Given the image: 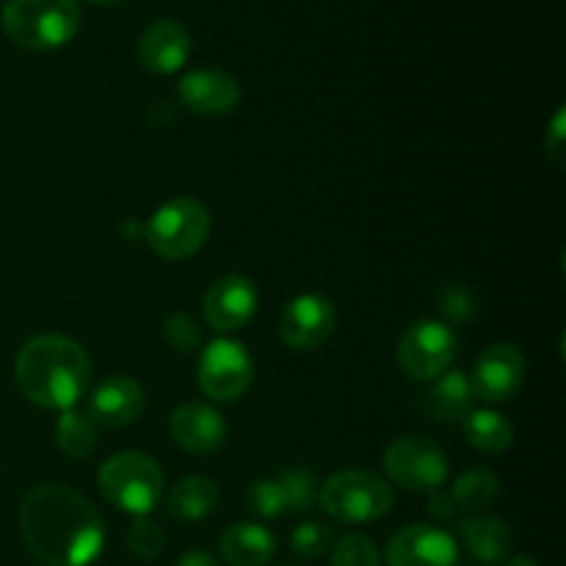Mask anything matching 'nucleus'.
Listing matches in <instances>:
<instances>
[{"instance_id":"obj_1","label":"nucleus","mask_w":566,"mask_h":566,"mask_svg":"<svg viewBox=\"0 0 566 566\" xmlns=\"http://www.w3.org/2000/svg\"><path fill=\"white\" fill-rule=\"evenodd\" d=\"M20 531L28 553L42 566H92L105 547L99 512L64 484L28 492L20 506Z\"/></svg>"},{"instance_id":"obj_2","label":"nucleus","mask_w":566,"mask_h":566,"mask_svg":"<svg viewBox=\"0 0 566 566\" xmlns=\"http://www.w3.org/2000/svg\"><path fill=\"white\" fill-rule=\"evenodd\" d=\"M92 363L81 343L64 335H36L14 359V381L22 396L42 409L64 412L86 396Z\"/></svg>"},{"instance_id":"obj_3","label":"nucleus","mask_w":566,"mask_h":566,"mask_svg":"<svg viewBox=\"0 0 566 566\" xmlns=\"http://www.w3.org/2000/svg\"><path fill=\"white\" fill-rule=\"evenodd\" d=\"M81 20L77 0H6L0 11L6 36L33 53L64 48L81 31Z\"/></svg>"},{"instance_id":"obj_4","label":"nucleus","mask_w":566,"mask_h":566,"mask_svg":"<svg viewBox=\"0 0 566 566\" xmlns=\"http://www.w3.org/2000/svg\"><path fill=\"white\" fill-rule=\"evenodd\" d=\"M97 490L119 512L147 517L164 497V470L147 453L122 451L99 468Z\"/></svg>"},{"instance_id":"obj_5","label":"nucleus","mask_w":566,"mask_h":566,"mask_svg":"<svg viewBox=\"0 0 566 566\" xmlns=\"http://www.w3.org/2000/svg\"><path fill=\"white\" fill-rule=\"evenodd\" d=\"M318 503L332 520L346 525L376 523L392 512V486L370 470H340L318 486Z\"/></svg>"},{"instance_id":"obj_6","label":"nucleus","mask_w":566,"mask_h":566,"mask_svg":"<svg viewBox=\"0 0 566 566\" xmlns=\"http://www.w3.org/2000/svg\"><path fill=\"white\" fill-rule=\"evenodd\" d=\"M210 227V210L199 199L177 197L155 210L144 227V238L164 260H188L208 243Z\"/></svg>"},{"instance_id":"obj_7","label":"nucleus","mask_w":566,"mask_h":566,"mask_svg":"<svg viewBox=\"0 0 566 566\" xmlns=\"http://www.w3.org/2000/svg\"><path fill=\"white\" fill-rule=\"evenodd\" d=\"M199 390L210 401H238L254 381V363L249 348L232 337H216L202 348L197 365Z\"/></svg>"},{"instance_id":"obj_8","label":"nucleus","mask_w":566,"mask_h":566,"mask_svg":"<svg viewBox=\"0 0 566 566\" xmlns=\"http://www.w3.org/2000/svg\"><path fill=\"white\" fill-rule=\"evenodd\" d=\"M385 470L403 490L434 492L448 481V457L429 437L407 434L387 446Z\"/></svg>"},{"instance_id":"obj_9","label":"nucleus","mask_w":566,"mask_h":566,"mask_svg":"<svg viewBox=\"0 0 566 566\" xmlns=\"http://www.w3.org/2000/svg\"><path fill=\"white\" fill-rule=\"evenodd\" d=\"M459 352V337L442 321H418L398 343V365L415 381H434L451 370Z\"/></svg>"},{"instance_id":"obj_10","label":"nucleus","mask_w":566,"mask_h":566,"mask_svg":"<svg viewBox=\"0 0 566 566\" xmlns=\"http://www.w3.org/2000/svg\"><path fill=\"white\" fill-rule=\"evenodd\" d=\"M470 379L473 398L486 403H506L523 390L525 357L512 343H495L475 359Z\"/></svg>"},{"instance_id":"obj_11","label":"nucleus","mask_w":566,"mask_h":566,"mask_svg":"<svg viewBox=\"0 0 566 566\" xmlns=\"http://www.w3.org/2000/svg\"><path fill=\"white\" fill-rule=\"evenodd\" d=\"M337 324L335 304L321 293H302L282 310L280 337L296 352H315L332 337Z\"/></svg>"},{"instance_id":"obj_12","label":"nucleus","mask_w":566,"mask_h":566,"mask_svg":"<svg viewBox=\"0 0 566 566\" xmlns=\"http://www.w3.org/2000/svg\"><path fill=\"white\" fill-rule=\"evenodd\" d=\"M390 566H453L459 558L457 539L440 525H403L387 542Z\"/></svg>"},{"instance_id":"obj_13","label":"nucleus","mask_w":566,"mask_h":566,"mask_svg":"<svg viewBox=\"0 0 566 566\" xmlns=\"http://www.w3.org/2000/svg\"><path fill=\"white\" fill-rule=\"evenodd\" d=\"M260 304V293L249 276L227 274L219 276L205 293V321L221 335L243 329L254 318Z\"/></svg>"},{"instance_id":"obj_14","label":"nucleus","mask_w":566,"mask_h":566,"mask_svg":"<svg viewBox=\"0 0 566 566\" xmlns=\"http://www.w3.org/2000/svg\"><path fill=\"white\" fill-rule=\"evenodd\" d=\"M169 434L182 451L208 457L227 442V420L213 403L188 401L171 412Z\"/></svg>"},{"instance_id":"obj_15","label":"nucleus","mask_w":566,"mask_h":566,"mask_svg":"<svg viewBox=\"0 0 566 566\" xmlns=\"http://www.w3.org/2000/svg\"><path fill=\"white\" fill-rule=\"evenodd\" d=\"M180 103L199 116H227L241 103V83L224 70H193L182 75Z\"/></svg>"},{"instance_id":"obj_16","label":"nucleus","mask_w":566,"mask_h":566,"mask_svg":"<svg viewBox=\"0 0 566 566\" xmlns=\"http://www.w3.org/2000/svg\"><path fill=\"white\" fill-rule=\"evenodd\" d=\"M147 409V392L130 376H111L99 381L88 396V415L97 426L125 429L133 426Z\"/></svg>"},{"instance_id":"obj_17","label":"nucleus","mask_w":566,"mask_h":566,"mask_svg":"<svg viewBox=\"0 0 566 566\" xmlns=\"http://www.w3.org/2000/svg\"><path fill=\"white\" fill-rule=\"evenodd\" d=\"M191 33L177 20H155L138 39V61L153 75H175L191 55Z\"/></svg>"},{"instance_id":"obj_18","label":"nucleus","mask_w":566,"mask_h":566,"mask_svg":"<svg viewBox=\"0 0 566 566\" xmlns=\"http://www.w3.org/2000/svg\"><path fill=\"white\" fill-rule=\"evenodd\" d=\"M459 536H462L470 556L481 564H503L512 556V531L497 517H484V514L464 517L459 523Z\"/></svg>"},{"instance_id":"obj_19","label":"nucleus","mask_w":566,"mask_h":566,"mask_svg":"<svg viewBox=\"0 0 566 566\" xmlns=\"http://www.w3.org/2000/svg\"><path fill=\"white\" fill-rule=\"evenodd\" d=\"M219 551L230 566H265L274 558L276 539L258 523H238L224 531Z\"/></svg>"},{"instance_id":"obj_20","label":"nucleus","mask_w":566,"mask_h":566,"mask_svg":"<svg viewBox=\"0 0 566 566\" xmlns=\"http://www.w3.org/2000/svg\"><path fill=\"white\" fill-rule=\"evenodd\" d=\"M219 486L205 475H186L177 481L166 497V512L177 523H199L219 506Z\"/></svg>"},{"instance_id":"obj_21","label":"nucleus","mask_w":566,"mask_h":566,"mask_svg":"<svg viewBox=\"0 0 566 566\" xmlns=\"http://www.w3.org/2000/svg\"><path fill=\"white\" fill-rule=\"evenodd\" d=\"M429 412L442 423H457L473 412V390H470V379L462 370H446L431 381V390L426 396Z\"/></svg>"},{"instance_id":"obj_22","label":"nucleus","mask_w":566,"mask_h":566,"mask_svg":"<svg viewBox=\"0 0 566 566\" xmlns=\"http://www.w3.org/2000/svg\"><path fill=\"white\" fill-rule=\"evenodd\" d=\"M462 423L470 448L486 453V457L503 453L514 442V426L495 409H473Z\"/></svg>"},{"instance_id":"obj_23","label":"nucleus","mask_w":566,"mask_h":566,"mask_svg":"<svg viewBox=\"0 0 566 566\" xmlns=\"http://www.w3.org/2000/svg\"><path fill=\"white\" fill-rule=\"evenodd\" d=\"M55 446L70 459H88L97 448V423L88 412L64 409L55 420Z\"/></svg>"},{"instance_id":"obj_24","label":"nucleus","mask_w":566,"mask_h":566,"mask_svg":"<svg viewBox=\"0 0 566 566\" xmlns=\"http://www.w3.org/2000/svg\"><path fill=\"white\" fill-rule=\"evenodd\" d=\"M501 495V479H497L492 470L475 468L468 470L464 475H459L457 484H453L451 497L457 512H468V514H479L484 509H490L492 503L497 501Z\"/></svg>"},{"instance_id":"obj_25","label":"nucleus","mask_w":566,"mask_h":566,"mask_svg":"<svg viewBox=\"0 0 566 566\" xmlns=\"http://www.w3.org/2000/svg\"><path fill=\"white\" fill-rule=\"evenodd\" d=\"M287 514H307L318 503V481L307 468H291L280 475Z\"/></svg>"},{"instance_id":"obj_26","label":"nucleus","mask_w":566,"mask_h":566,"mask_svg":"<svg viewBox=\"0 0 566 566\" xmlns=\"http://www.w3.org/2000/svg\"><path fill=\"white\" fill-rule=\"evenodd\" d=\"M247 501V509L254 514V517H263V520H274L287 514L285 509V495H282V486L276 479H260L252 481L243 495Z\"/></svg>"},{"instance_id":"obj_27","label":"nucleus","mask_w":566,"mask_h":566,"mask_svg":"<svg viewBox=\"0 0 566 566\" xmlns=\"http://www.w3.org/2000/svg\"><path fill=\"white\" fill-rule=\"evenodd\" d=\"M127 547L142 562H155L166 547V534L158 523L149 517H136L130 534H127Z\"/></svg>"},{"instance_id":"obj_28","label":"nucleus","mask_w":566,"mask_h":566,"mask_svg":"<svg viewBox=\"0 0 566 566\" xmlns=\"http://www.w3.org/2000/svg\"><path fill=\"white\" fill-rule=\"evenodd\" d=\"M332 566H381L374 539L365 534H348L332 551Z\"/></svg>"},{"instance_id":"obj_29","label":"nucleus","mask_w":566,"mask_h":566,"mask_svg":"<svg viewBox=\"0 0 566 566\" xmlns=\"http://www.w3.org/2000/svg\"><path fill=\"white\" fill-rule=\"evenodd\" d=\"M164 340L171 352L193 354L202 348V329L188 313H175L164 324Z\"/></svg>"},{"instance_id":"obj_30","label":"nucleus","mask_w":566,"mask_h":566,"mask_svg":"<svg viewBox=\"0 0 566 566\" xmlns=\"http://www.w3.org/2000/svg\"><path fill=\"white\" fill-rule=\"evenodd\" d=\"M291 547L298 558L315 562L332 551V528L321 523H302L298 528H293Z\"/></svg>"},{"instance_id":"obj_31","label":"nucleus","mask_w":566,"mask_h":566,"mask_svg":"<svg viewBox=\"0 0 566 566\" xmlns=\"http://www.w3.org/2000/svg\"><path fill=\"white\" fill-rule=\"evenodd\" d=\"M440 310L453 324H464V321L473 318V298L464 287L451 285L440 293Z\"/></svg>"},{"instance_id":"obj_32","label":"nucleus","mask_w":566,"mask_h":566,"mask_svg":"<svg viewBox=\"0 0 566 566\" xmlns=\"http://www.w3.org/2000/svg\"><path fill=\"white\" fill-rule=\"evenodd\" d=\"M564 144H566V116H564V108H558V114L553 116L551 127H547L545 133V153L556 166H564Z\"/></svg>"},{"instance_id":"obj_33","label":"nucleus","mask_w":566,"mask_h":566,"mask_svg":"<svg viewBox=\"0 0 566 566\" xmlns=\"http://www.w3.org/2000/svg\"><path fill=\"white\" fill-rule=\"evenodd\" d=\"M429 514L434 520H453L457 517V506H453V497L451 492L446 490H434L429 492Z\"/></svg>"},{"instance_id":"obj_34","label":"nucleus","mask_w":566,"mask_h":566,"mask_svg":"<svg viewBox=\"0 0 566 566\" xmlns=\"http://www.w3.org/2000/svg\"><path fill=\"white\" fill-rule=\"evenodd\" d=\"M175 566H219V562L208 551H188L177 558Z\"/></svg>"},{"instance_id":"obj_35","label":"nucleus","mask_w":566,"mask_h":566,"mask_svg":"<svg viewBox=\"0 0 566 566\" xmlns=\"http://www.w3.org/2000/svg\"><path fill=\"white\" fill-rule=\"evenodd\" d=\"M503 566H539L531 556H509Z\"/></svg>"},{"instance_id":"obj_36","label":"nucleus","mask_w":566,"mask_h":566,"mask_svg":"<svg viewBox=\"0 0 566 566\" xmlns=\"http://www.w3.org/2000/svg\"><path fill=\"white\" fill-rule=\"evenodd\" d=\"M88 3H97V6H116V3H125V0H88Z\"/></svg>"}]
</instances>
